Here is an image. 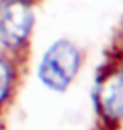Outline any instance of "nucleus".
<instances>
[{
  "instance_id": "obj_1",
  "label": "nucleus",
  "mask_w": 123,
  "mask_h": 130,
  "mask_svg": "<svg viewBox=\"0 0 123 130\" xmlns=\"http://www.w3.org/2000/svg\"><path fill=\"white\" fill-rule=\"evenodd\" d=\"M79 63L81 56L74 44L66 39L56 41L39 63V79L52 91H64L74 79Z\"/></svg>"
},
{
  "instance_id": "obj_2",
  "label": "nucleus",
  "mask_w": 123,
  "mask_h": 130,
  "mask_svg": "<svg viewBox=\"0 0 123 130\" xmlns=\"http://www.w3.org/2000/svg\"><path fill=\"white\" fill-rule=\"evenodd\" d=\"M34 12L27 0H0V41L17 47L30 34Z\"/></svg>"
},
{
  "instance_id": "obj_3",
  "label": "nucleus",
  "mask_w": 123,
  "mask_h": 130,
  "mask_svg": "<svg viewBox=\"0 0 123 130\" xmlns=\"http://www.w3.org/2000/svg\"><path fill=\"white\" fill-rule=\"evenodd\" d=\"M98 105L110 120L123 118V71L108 76L99 85Z\"/></svg>"
},
{
  "instance_id": "obj_4",
  "label": "nucleus",
  "mask_w": 123,
  "mask_h": 130,
  "mask_svg": "<svg viewBox=\"0 0 123 130\" xmlns=\"http://www.w3.org/2000/svg\"><path fill=\"white\" fill-rule=\"evenodd\" d=\"M12 85V69L4 59H0V103L7 98Z\"/></svg>"
}]
</instances>
